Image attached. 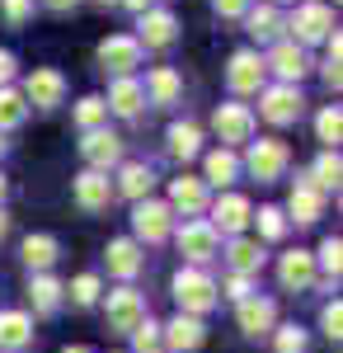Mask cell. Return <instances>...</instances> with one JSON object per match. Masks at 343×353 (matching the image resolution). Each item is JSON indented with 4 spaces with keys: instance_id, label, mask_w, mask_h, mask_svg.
<instances>
[{
    "instance_id": "obj_16",
    "label": "cell",
    "mask_w": 343,
    "mask_h": 353,
    "mask_svg": "<svg viewBox=\"0 0 343 353\" xmlns=\"http://www.w3.org/2000/svg\"><path fill=\"white\" fill-rule=\"evenodd\" d=\"M202 339H207L202 321H198V316H184V311H179V316H174L165 330H160V344H165L169 353H193Z\"/></svg>"
},
{
    "instance_id": "obj_1",
    "label": "cell",
    "mask_w": 343,
    "mask_h": 353,
    "mask_svg": "<svg viewBox=\"0 0 343 353\" xmlns=\"http://www.w3.org/2000/svg\"><path fill=\"white\" fill-rule=\"evenodd\" d=\"M282 28H291V43H296V48L324 43V38L334 33V10H329L324 0H301V5L291 10V19H287Z\"/></svg>"
},
{
    "instance_id": "obj_26",
    "label": "cell",
    "mask_w": 343,
    "mask_h": 353,
    "mask_svg": "<svg viewBox=\"0 0 343 353\" xmlns=\"http://www.w3.org/2000/svg\"><path fill=\"white\" fill-rule=\"evenodd\" d=\"M56 254H61V245H56V236H48V231H38V236L24 241V264L33 273H48L56 264Z\"/></svg>"
},
{
    "instance_id": "obj_17",
    "label": "cell",
    "mask_w": 343,
    "mask_h": 353,
    "mask_svg": "<svg viewBox=\"0 0 343 353\" xmlns=\"http://www.w3.org/2000/svg\"><path fill=\"white\" fill-rule=\"evenodd\" d=\"M76 203L85 208V212L108 208V203H113V179H108L104 170H85V174H76Z\"/></svg>"
},
{
    "instance_id": "obj_24",
    "label": "cell",
    "mask_w": 343,
    "mask_h": 353,
    "mask_svg": "<svg viewBox=\"0 0 343 353\" xmlns=\"http://www.w3.org/2000/svg\"><path fill=\"white\" fill-rule=\"evenodd\" d=\"M141 245L127 241V236H118V241H108V273H118V278H136L141 273Z\"/></svg>"
},
{
    "instance_id": "obj_34",
    "label": "cell",
    "mask_w": 343,
    "mask_h": 353,
    "mask_svg": "<svg viewBox=\"0 0 343 353\" xmlns=\"http://www.w3.org/2000/svg\"><path fill=\"white\" fill-rule=\"evenodd\" d=\"M315 137L329 146V151H339V137H343V113H339V104H324V109L315 113Z\"/></svg>"
},
{
    "instance_id": "obj_40",
    "label": "cell",
    "mask_w": 343,
    "mask_h": 353,
    "mask_svg": "<svg viewBox=\"0 0 343 353\" xmlns=\"http://www.w3.org/2000/svg\"><path fill=\"white\" fill-rule=\"evenodd\" d=\"M320 264H324L329 278H339V269H343V241L339 236H329V241L320 245Z\"/></svg>"
},
{
    "instance_id": "obj_14",
    "label": "cell",
    "mask_w": 343,
    "mask_h": 353,
    "mask_svg": "<svg viewBox=\"0 0 343 353\" xmlns=\"http://www.w3.org/2000/svg\"><path fill=\"white\" fill-rule=\"evenodd\" d=\"M249 217H254V212H249V198H240V193H221V198H216V203H211V231H216V236H221V231H226V236H240V231H245V226H249Z\"/></svg>"
},
{
    "instance_id": "obj_43",
    "label": "cell",
    "mask_w": 343,
    "mask_h": 353,
    "mask_svg": "<svg viewBox=\"0 0 343 353\" xmlns=\"http://www.w3.org/2000/svg\"><path fill=\"white\" fill-rule=\"evenodd\" d=\"M0 10H5L10 24H24L28 14H33V0H0Z\"/></svg>"
},
{
    "instance_id": "obj_21",
    "label": "cell",
    "mask_w": 343,
    "mask_h": 353,
    "mask_svg": "<svg viewBox=\"0 0 343 353\" xmlns=\"http://www.w3.org/2000/svg\"><path fill=\"white\" fill-rule=\"evenodd\" d=\"M104 104L113 113H123V118H132V113H141V104H146V90H141V81H132V76H118V81L108 85Z\"/></svg>"
},
{
    "instance_id": "obj_15",
    "label": "cell",
    "mask_w": 343,
    "mask_h": 353,
    "mask_svg": "<svg viewBox=\"0 0 343 353\" xmlns=\"http://www.w3.org/2000/svg\"><path fill=\"white\" fill-rule=\"evenodd\" d=\"M179 38V19L169 14V10H146L141 19H136V43H141V52L146 48H169Z\"/></svg>"
},
{
    "instance_id": "obj_52",
    "label": "cell",
    "mask_w": 343,
    "mask_h": 353,
    "mask_svg": "<svg viewBox=\"0 0 343 353\" xmlns=\"http://www.w3.org/2000/svg\"><path fill=\"white\" fill-rule=\"evenodd\" d=\"M99 5H118V0H99Z\"/></svg>"
},
{
    "instance_id": "obj_22",
    "label": "cell",
    "mask_w": 343,
    "mask_h": 353,
    "mask_svg": "<svg viewBox=\"0 0 343 353\" xmlns=\"http://www.w3.org/2000/svg\"><path fill=\"white\" fill-rule=\"evenodd\" d=\"M273 316H278V306L268 297H245L240 311H236V321H240L245 334H268V330H273Z\"/></svg>"
},
{
    "instance_id": "obj_7",
    "label": "cell",
    "mask_w": 343,
    "mask_h": 353,
    "mask_svg": "<svg viewBox=\"0 0 343 353\" xmlns=\"http://www.w3.org/2000/svg\"><path fill=\"white\" fill-rule=\"evenodd\" d=\"M169 226H174V208H169V203H156V198H141V203H136V212H132L136 241L156 245V241L169 236Z\"/></svg>"
},
{
    "instance_id": "obj_12",
    "label": "cell",
    "mask_w": 343,
    "mask_h": 353,
    "mask_svg": "<svg viewBox=\"0 0 343 353\" xmlns=\"http://www.w3.org/2000/svg\"><path fill=\"white\" fill-rule=\"evenodd\" d=\"M141 321H146V301H141V292H132V288H113V292H108V330L132 334Z\"/></svg>"
},
{
    "instance_id": "obj_49",
    "label": "cell",
    "mask_w": 343,
    "mask_h": 353,
    "mask_svg": "<svg viewBox=\"0 0 343 353\" xmlns=\"http://www.w3.org/2000/svg\"><path fill=\"white\" fill-rule=\"evenodd\" d=\"M5 236H10V217L0 212V241H5Z\"/></svg>"
},
{
    "instance_id": "obj_45",
    "label": "cell",
    "mask_w": 343,
    "mask_h": 353,
    "mask_svg": "<svg viewBox=\"0 0 343 353\" xmlns=\"http://www.w3.org/2000/svg\"><path fill=\"white\" fill-rule=\"evenodd\" d=\"M226 297H231V301H245V297H254V292H249V278H245V273H236V278L226 283Z\"/></svg>"
},
{
    "instance_id": "obj_13",
    "label": "cell",
    "mask_w": 343,
    "mask_h": 353,
    "mask_svg": "<svg viewBox=\"0 0 343 353\" xmlns=\"http://www.w3.org/2000/svg\"><path fill=\"white\" fill-rule=\"evenodd\" d=\"M268 71H278V85H301V76L311 71V57H306V48H296V43H273V52L264 57Z\"/></svg>"
},
{
    "instance_id": "obj_42",
    "label": "cell",
    "mask_w": 343,
    "mask_h": 353,
    "mask_svg": "<svg viewBox=\"0 0 343 353\" xmlns=\"http://www.w3.org/2000/svg\"><path fill=\"white\" fill-rule=\"evenodd\" d=\"M320 325H324V334H329V339H339V334H343V306H339V301H329V306H324V311H320Z\"/></svg>"
},
{
    "instance_id": "obj_51",
    "label": "cell",
    "mask_w": 343,
    "mask_h": 353,
    "mask_svg": "<svg viewBox=\"0 0 343 353\" xmlns=\"http://www.w3.org/2000/svg\"><path fill=\"white\" fill-rule=\"evenodd\" d=\"M5 189H10V184H5V174H0V203H5Z\"/></svg>"
},
{
    "instance_id": "obj_31",
    "label": "cell",
    "mask_w": 343,
    "mask_h": 353,
    "mask_svg": "<svg viewBox=\"0 0 343 353\" xmlns=\"http://www.w3.org/2000/svg\"><path fill=\"white\" fill-rule=\"evenodd\" d=\"M226 259H231V269H236V273H245V278H249L254 269H264V245H259V241H245V236H236Z\"/></svg>"
},
{
    "instance_id": "obj_9",
    "label": "cell",
    "mask_w": 343,
    "mask_h": 353,
    "mask_svg": "<svg viewBox=\"0 0 343 353\" xmlns=\"http://www.w3.org/2000/svg\"><path fill=\"white\" fill-rule=\"evenodd\" d=\"M80 156H85V165L90 170H113V165H123V137L108 132V128H90L85 132V141H80Z\"/></svg>"
},
{
    "instance_id": "obj_33",
    "label": "cell",
    "mask_w": 343,
    "mask_h": 353,
    "mask_svg": "<svg viewBox=\"0 0 343 353\" xmlns=\"http://www.w3.org/2000/svg\"><path fill=\"white\" fill-rule=\"evenodd\" d=\"M339 174H343V161H339V151H324V156L315 161V170H311L306 179H311V184H315L320 193H329V189H339Z\"/></svg>"
},
{
    "instance_id": "obj_39",
    "label": "cell",
    "mask_w": 343,
    "mask_h": 353,
    "mask_svg": "<svg viewBox=\"0 0 343 353\" xmlns=\"http://www.w3.org/2000/svg\"><path fill=\"white\" fill-rule=\"evenodd\" d=\"M66 292H71V301H76V306H94V301H99V278H94V273H80Z\"/></svg>"
},
{
    "instance_id": "obj_18",
    "label": "cell",
    "mask_w": 343,
    "mask_h": 353,
    "mask_svg": "<svg viewBox=\"0 0 343 353\" xmlns=\"http://www.w3.org/2000/svg\"><path fill=\"white\" fill-rule=\"evenodd\" d=\"M278 278H282V288H291V292H306L315 283V254L311 250H287L282 264H278Z\"/></svg>"
},
{
    "instance_id": "obj_28",
    "label": "cell",
    "mask_w": 343,
    "mask_h": 353,
    "mask_svg": "<svg viewBox=\"0 0 343 353\" xmlns=\"http://www.w3.org/2000/svg\"><path fill=\"white\" fill-rule=\"evenodd\" d=\"M28 339H33V321L24 311H0V349H28Z\"/></svg>"
},
{
    "instance_id": "obj_37",
    "label": "cell",
    "mask_w": 343,
    "mask_h": 353,
    "mask_svg": "<svg viewBox=\"0 0 343 353\" xmlns=\"http://www.w3.org/2000/svg\"><path fill=\"white\" fill-rule=\"evenodd\" d=\"M259 236H264V241H282V236H287V212H282V208H259Z\"/></svg>"
},
{
    "instance_id": "obj_47",
    "label": "cell",
    "mask_w": 343,
    "mask_h": 353,
    "mask_svg": "<svg viewBox=\"0 0 343 353\" xmlns=\"http://www.w3.org/2000/svg\"><path fill=\"white\" fill-rule=\"evenodd\" d=\"M123 5H127L132 14H146V10H151V0H123Z\"/></svg>"
},
{
    "instance_id": "obj_44",
    "label": "cell",
    "mask_w": 343,
    "mask_h": 353,
    "mask_svg": "<svg viewBox=\"0 0 343 353\" xmlns=\"http://www.w3.org/2000/svg\"><path fill=\"white\" fill-rule=\"evenodd\" d=\"M249 5H254V0H211V10H216L221 19H240Z\"/></svg>"
},
{
    "instance_id": "obj_25",
    "label": "cell",
    "mask_w": 343,
    "mask_h": 353,
    "mask_svg": "<svg viewBox=\"0 0 343 353\" xmlns=\"http://www.w3.org/2000/svg\"><path fill=\"white\" fill-rule=\"evenodd\" d=\"M240 174V156L236 151H226V146H216L207 151V174H202V184H216V189H231Z\"/></svg>"
},
{
    "instance_id": "obj_23",
    "label": "cell",
    "mask_w": 343,
    "mask_h": 353,
    "mask_svg": "<svg viewBox=\"0 0 343 353\" xmlns=\"http://www.w3.org/2000/svg\"><path fill=\"white\" fill-rule=\"evenodd\" d=\"M146 99L151 104H174L179 94H184V81H179V71L174 66H151V76H146Z\"/></svg>"
},
{
    "instance_id": "obj_35",
    "label": "cell",
    "mask_w": 343,
    "mask_h": 353,
    "mask_svg": "<svg viewBox=\"0 0 343 353\" xmlns=\"http://www.w3.org/2000/svg\"><path fill=\"white\" fill-rule=\"evenodd\" d=\"M24 113H28L24 94H19V90H10V85H0V132H5V128H19V123H24Z\"/></svg>"
},
{
    "instance_id": "obj_8",
    "label": "cell",
    "mask_w": 343,
    "mask_h": 353,
    "mask_svg": "<svg viewBox=\"0 0 343 353\" xmlns=\"http://www.w3.org/2000/svg\"><path fill=\"white\" fill-rule=\"evenodd\" d=\"M268 81V66H264V57L254 52V48H245V52L231 57V66H226V85L236 90V94H259Z\"/></svg>"
},
{
    "instance_id": "obj_19",
    "label": "cell",
    "mask_w": 343,
    "mask_h": 353,
    "mask_svg": "<svg viewBox=\"0 0 343 353\" xmlns=\"http://www.w3.org/2000/svg\"><path fill=\"white\" fill-rule=\"evenodd\" d=\"M169 208H174V212H184V217H198V212L207 208V184H202V179H193V174L174 179V184H169Z\"/></svg>"
},
{
    "instance_id": "obj_48",
    "label": "cell",
    "mask_w": 343,
    "mask_h": 353,
    "mask_svg": "<svg viewBox=\"0 0 343 353\" xmlns=\"http://www.w3.org/2000/svg\"><path fill=\"white\" fill-rule=\"evenodd\" d=\"M43 5H48V10H76L80 0H43Z\"/></svg>"
},
{
    "instance_id": "obj_3",
    "label": "cell",
    "mask_w": 343,
    "mask_h": 353,
    "mask_svg": "<svg viewBox=\"0 0 343 353\" xmlns=\"http://www.w3.org/2000/svg\"><path fill=\"white\" fill-rule=\"evenodd\" d=\"M216 292H221V288H216L202 269H193V264L174 273V301H179L184 316H202V311H211V306H216Z\"/></svg>"
},
{
    "instance_id": "obj_41",
    "label": "cell",
    "mask_w": 343,
    "mask_h": 353,
    "mask_svg": "<svg viewBox=\"0 0 343 353\" xmlns=\"http://www.w3.org/2000/svg\"><path fill=\"white\" fill-rule=\"evenodd\" d=\"M278 353H306V334H301L296 325L278 330Z\"/></svg>"
},
{
    "instance_id": "obj_53",
    "label": "cell",
    "mask_w": 343,
    "mask_h": 353,
    "mask_svg": "<svg viewBox=\"0 0 343 353\" xmlns=\"http://www.w3.org/2000/svg\"><path fill=\"white\" fill-rule=\"evenodd\" d=\"M0 151H5V141H0Z\"/></svg>"
},
{
    "instance_id": "obj_36",
    "label": "cell",
    "mask_w": 343,
    "mask_h": 353,
    "mask_svg": "<svg viewBox=\"0 0 343 353\" xmlns=\"http://www.w3.org/2000/svg\"><path fill=\"white\" fill-rule=\"evenodd\" d=\"M104 118H108V104L99 99V94H85L76 104V128L80 132H90V128H104Z\"/></svg>"
},
{
    "instance_id": "obj_38",
    "label": "cell",
    "mask_w": 343,
    "mask_h": 353,
    "mask_svg": "<svg viewBox=\"0 0 343 353\" xmlns=\"http://www.w3.org/2000/svg\"><path fill=\"white\" fill-rule=\"evenodd\" d=\"M132 353H165V344H160V325H156V321H141V325L132 330Z\"/></svg>"
},
{
    "instance_id": "obj_27",
    "label": "cell",
    "mask_w": 343,
    "mask_h": 353,
    "mask_svg": "<svg viewBox=\"0 0 343 353\" xmlns=\"http://www.w3.org/2000/svg\"><path fill=\"white\" fill-rule=\"evenodd\" d=\"M245 19H249V33L259 43H278V33H282V10L278 5H249Z\"/></svg>"
},
{
    "instance_id": "obj_10",
    "label": "cell",
    "mask_w": 343,
    "mask_h": 353,
    "mask_svg": "<svg viewBox=\"0 0 343 353\" xmlns=\"http://www.w3.org/2000/svg\"><path fill=\"white\" fill-rule=\"evenodd\" d=\"M19 94H24V104H33V109H56V104L66 99V76L52 71V66H38V71L24 81Z\"/></svg>"
},
{
    "instance_id": "obj_2",
    "label": "cell",
    "mask_w": 343,
    "mask_h": 353,
    "mask_svg": "<svg viewBox=\"0 0 343 353\" xmlns=\"http://www.w3.org/2000/svg\"><path fill=\"white\" fill-rule=\"evenodd\" d=\"M291 165V146L282 137H259V141H249L245 146V170L259 179V184H273V179H282V170Z\"/></svg>"
},
{
    "instance_id": "obj_50",
    "label": "cell",
    "mask_w": 343,
    "mask_h": 353,
    "mask_svg": "<svg viewBox=\"0 0 343 353\" xmlns=\"http://www.w3.org/2000/svg\"><path fill=\"white\" fill-rule=\"evenodd\" d=\"M61 353H90V349H85V344H66Z\"/></svg>"
},
{
    "instance_id": "obj_6",
    "label": "cell",
    "mask_w": 343,
    "mask_h": 353,
    "mask_svg": "<svg viewBox=\"0 0 343 353\" xmlns=\"http://www.w3.org/2000/svg\"><path fill=\"white\" fill-rule=\"evenodd\" d=\"M179 254H184L188 264H193V269H198V264H207V259H216V254H221V236H216V231H211L207 221H184V226H179Z\"/></svg>"
},
{
    "instance_id": "obj_30",
    "label": "cell",
    "mask_w": 343,
    "mask_h": 353,
    "mask_svg": "<svg viewBox=\"0 0 343 353\" xmlns=\"http://www.w3.org/2000/svg\"><path fill=\"white\" fill-rule=\"evenodd\" d=\"M198 151H202V128L198 123H169V156L193 161Z\"/></svg>"
},
{
    "instance_id": "obj_5",
    "label": "cell",
    "mask_w": 343,
    "mask_h": 353,
    "mask_svg": "<svg viewBox=\"0 0 343 353\" xmlns=\"http://www.w3.org/2000/svg\"><path fill=\"white\" fill-rule=\"evenodd\" d=\"M301 90L296 85H264L259 90V113H264L273 128H287V123H296L301 118Z\"/></svg>"
},
{
    "instance_id": "obj_11",
    "label": "cell",
    "mask_w": 343,
    "mask_h": 353,
    "mask_svg": "<svg viewBox=\"0 0 343 353\" xmlns=\"http://www.w3.org/2000/svg\"><path fill=\"white\" fill-rule=\"evenodd\" d=\"M99 61L113 76H132L136 66H141V43H136L132 33H108L104 43H99Z\"/></svg>"
},
{
    "instance_id": "obj_29",
    "label": "cell",
    "mask_w": 343,
    "mask_h": 353,
    "mask_svg": "<svg viewBox=\"0 0 343 353\" xmlns=\"http://www.w3.org/2000/svg\"><path fill=\"white\" fill-rule=\"evenodd\" d=\"M151 184H156V174H151V165H146V161H127L123 170H118V189L127 193V198H136V203L151 193Z\"/></svg>"
},
{
    "instance_id": "obj_32",
    "label": "cell",
    "mask_w": 343,
    "mask_h": 353,
    "mask_svg": "<svg viewBox=\"0 0 343 353\" xmlns=\"http://www.w3.org/2000/svg\"><path fill=\"white\" fill-rule=\"evenodd\" d=\"M61 292H66V288L56 283L52 273H38V278L28 283V297H33V311H56V306H61Z\"/></svg>"
},
{
    "instance_id": "obj_20",
    "label": "cell",
    "mask_w": 343,
    "mask_h": 353,
    "mask_svg": "<svg viewBox=\"0 0 343 353\" xmlns=\"http://www.w3.org/2000/svg\"><path fill=\"white\" fill-rule=\"evenodd\" d=\"M287 212L301 226H311V221H320L324 217V193L311 184V179H296V189H291V203H287Z\"/></svg>"
},
{
    "instance_id": "obj_46",
    "label": "cell",
    "mask_w": 343,
    "mask_h": 353,
    "mask_svg": "<svg viewBox=\"0 0 343 353\" xmlns=\"http://www.w3.org/2000/svg\"><path fill=\"white\" fill-rule=\"evenodd\" d=\"M14 66H19V61H14V52H5V48H0V85L14 81Z\"/></svg>"
},
{
    "instance_id": "obj_4",
    "label": "cell",
    "mask_w": 343,
    "mask_h": 353,
    "mask_svg": "<svg viewBox=\"0 0 343 353\" xmlns=\"http://www.w3.org/2000/svg\"><path fill=\"white\" fill-rule=\"evenodd\" d=\"M211 128H216V137H221L226 151L249 146V141H254V109H249V104H216Z\"/></svg>"
}]
</instances>
